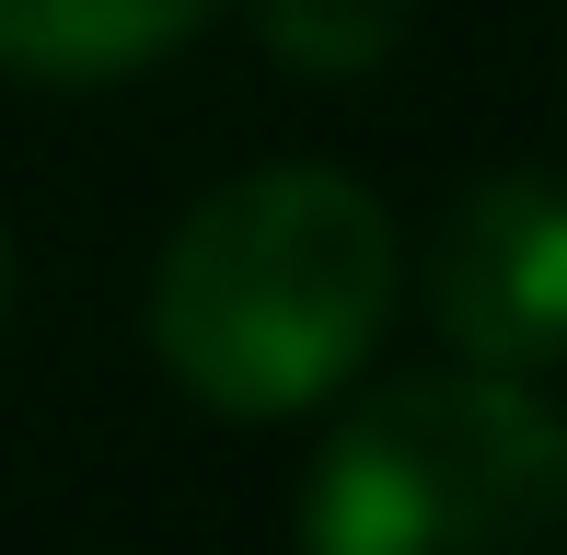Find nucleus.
<instances>
[{
  "label": "nucleus",
  "instance_id": "1",
  "mask_svg": "<svg viewBox=\"0 0 567 555\" xmlns=\"http://www.w3.org/2000/svg\"><path fill=\"white\" fill-rule=\"evenodd\" d=\"M394 324V220L324 163H267L186 209L151 278V347L220 417H301Z\"/></svg>",
  "mask_w": 567,
  "mask_h": 555
},
{
  "label": "nucleus",
  "instance_id": "2",
  "mask_svg": "<svg viewBox=\"0 0 567 555\" xmlns=\"http://www.w3.org/2000/svg\"><path fill=\"white\" fill-rule=\"evenodd\" d=\"M301 555H567V417L509 370L382 383L313 463Z\"/></svg>",
  "mask_w": 567,
  "mask_h": 555
},
{
  "label": "nucleus",
  "instance_id": "3",
  "mask_svg": "<svg viewBox=\"0 0 567 555\" xmlns=\"http://www.w3.org/2000/svg\"><path fill=\"white\" fill-rule=\"evenodd\" d=\"M429 313L475 370L567 359V186L498 174L463 197L441 232V266H429Z\"/></svg>",
  "mask_w": 567,
  "mask_h": 555
},
{
  "label": "nucleus",
  "instance_id": "4",
  "mask_svg": "<svg viewBox=\"0 0 567 555\" xmlns=\"http://www.w3.org/2000/svg\"><path fill=\"white\" fill-rule=\"evenodd\" d=\"M209 0H0V70L12 82H116L186 46Z\"/></svg>",
  "mask_w": 567,
  "mask_h": 555
},
{
  "label": "nucleus",
  "instance_id": "5",
  "mask_svg": "<svg viewBox=\"0 0 567 555\" xmlns=\"http://www.w3.org/2000/svg\"><path fill=\"white\" fill-rule=\"evenodd\" d=\"M255 23H267V46L290 70L348 82V70H371L382 46L405 35V0H255Z\"/></svg>",
  "mask_w": 567,
  "mask_h": 555
},
{
  "label": "nucleus",
  "instance_id": "6",
  "mask_svg": "<svg viewBox=\"0 0 567 555\" xmlns=\"http://www.w3.org/2000/svg\"><path fill=\"white\" fill-rule=\"evenodd\" d=\"M0 290H12V255H0Z\"/></svg>",
  "mask_w": 567,
  "mask_h": 555
}]
</instances>
